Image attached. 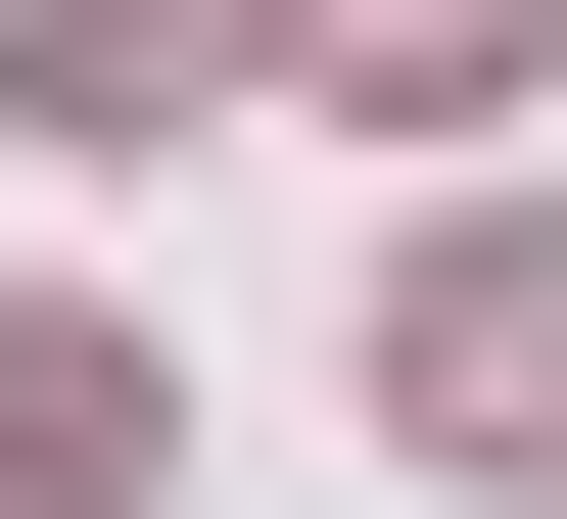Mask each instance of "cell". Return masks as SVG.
<instances>
[{"instance_id": "6da1fadb", "label": "cell", "mask_w": 567, "mask_h": 519, "mask_svg": "<svg viewBox=\"0 0 567 519\" xmlns=\"http://www.w3.org/2000/svg\"><path fill=\"white\" fill-rule=\"evenodd\" d=\"M379 425L425 473H567V189H473V237L379 283Z\"/></svg>"}, {"instance_id": "7a4b0ae2", "label": "cell", "mask_w": 567, "mask_h": 519, "mask_svg": "<svg viewBox=\"0 0 567 519\" xmlns=\"http://www.w3.org/2000/svg\"><path fill=\"white\" fill-rule=\"evenodd\" d=\"M237 48H284V0H0V95L95 142V189H142V142H189V95H237Z\"/></svg>"}, {"instance_id": "3957f363", "label": "cell", "mask_w": 567, "mask_h": 519, "mask_svg": "<svg viewBox=\"0 0 567 519\" xmlns=\"http://www.w3.org/2000/svg\"><path fill=\"white\" fill-rule=\"evenodd\" d=\"M189 473V378H142V331H0V519H142Z\"/></svg>"}, {"instance_id": "277c9868", "label": "cell", "mask_w": 567, "mask_h": 519, "mask_svg": "<svg viewBox=\"0 0 567 519\" xmlns=\"http://www.w3.org/2000/svg\"><path fill=\"white\" fill-rule=\"evenodd\" d=\"M284 48H331V95H425V142H473V95H567V0H284Z\"/></svg>"}]
</instances>
